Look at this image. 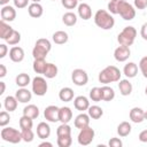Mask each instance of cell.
Instances as JSON below:
<instances>
[{"label": "cell", "instance_id": "6da1fadb", "mask_svg": "<svg viewBox=\"0 0 147 147\" xmlns=\"http://www.w3.org/2000/svg\"><path fill=\"white\" fill-rule=\"evenodd\" d=\"M121 70L115 67V65H108L105 69H102L99 72L98 79L100 83L107 85L110 83H115V82H119L121 80Z\"/></svg>", "mask_w": 147, "mask_h": 147}, {"label": "cell", "instance_id": "7a4b0ae2", "mask_svg": "<svg viewBox=\"0 0 147 147\" xmlns=\"http://www.w3.org/2000/svg\"><path fill=\"white\" fill-rule=\"evenodd\" d=\"M94 23L98 28L102 30H110L115 25V20L109 11L105 9H99L94 14Z\"/></svg>", "mask_w": 147, "mask_h": 147}, {"label": "cell", "instance_id": "3957f363", "mask_svg": "<svg viewBox=\"0 0 147 147\" xmlns=\"http://www.w3.org/2000/svg\"><path fill=\"white\" fill-rule=\"evenodd\" d=\"M51 49H52L51 41L46 38H39L36 41L34 47L32 49V56L33 59H46Z\"/></svg>", "mask_w": 147, "mask_h": 147}, {"label": "cell", "instance_id": "277c9868", "mask_svg": "<svg viewBox=\"0 0 147 147\" xmlns=\"http://www.w3.org/2000/svg\"><path fill=\"white\" fill-rule=\"evenodd\" d=\"M136 37H137V30L134 26H125L117 36V41L119 45H123V46H131L134 40H136Z\"/></svg>", "mask_w": 147, "mask_h": 147}, {"label": "cell", "instance_id": "5b68a950", "mask_svg": "<svg viewBox=\"0 0 147 147\" xmlns=\"http://www.w3.org/2000/svg\"><path fill=\"white\" fill-rule=\"evenodd\" d=\"M1 138L2 140L7 141V142H10V144H18L21 142L23 139H22V132H20L18 130L14 129V127H3L1 130Z\"/></svg>", "mask_w": 147, "mask_h": 147}, {"label": "cell", "instance_id": "8992f818", "mask_svg": "<svg viewBox=\"0 0 147 147\" xmlns=\"http://www.w3.org/2000/svg\"><path fill=\"white\" fill-rule=\"evenodd\" d=\"M118 14L124 21H132L136 17L134 6L126 2L125 0H121L119 7H118Z\"/></svg>", "mask_w": 147, "mask_h": 147}, {"label": "cell", "instance_id": "52a82bcc", "mask_svg": "<svg viewBox=\"0 0 147 147\" xmlns=\"http://www.w3.org/2000/svg\"><path fill=\"white\" fill-rule=\"evenodd\" d=\"M31 87H32V92L38 96H44L47 93V90H48L47 82L41 76H37L32 79Z\"/></svg>", "mask_w": 147, "mask_h": 147}, {"label": "cell", "instance_id": "ba28073f", "mask_svg": "<svg viewBox=\"0 0 147 147\" xmlns=\"http://www.w3.org/2000/svg\"><path fill=\"white\" fill-rule=\"evenodd\" d=\"M94 136H95L94 130L88 125V126H86V127H84V129H82L79 131L78 137H77L78 144L82 145V146H87L93 141Z\"/></svg>", "mask_w": 147, "mask_h": 147}, {"label": "cell", "instance_id": "9c48e42d", "mask_svg": "<svg viewBox=\"0 0 147 147\" xmlns=\"http://www.w3.org/2000/svg\"><path fill=\"white\" fill-rule=\"evenodd\" d=\"M71 79L72 83L77 86H84L88 82V75L84 69L77 68L71 72Z\"/></svg>", "mask_w": 147, "mask_h": 147}, {"label": "cell", "instance_id": "30bf717a", "mask_svg": "<svg viewBox=\"0 0 147 147\" xmlns=\"http://www.w3.org/2000/svg\"><path fill=\"white\" fill-rule=\"evenodd\" d=\"M130 56H131V51H130L129 46L119 45L114 51V57L117 62H125Z\"/></svg>", "mask_w": 147, "mask_h": 147}, {"label": "cell", "instance_id": "8fae6325", "mask_svg": "<svg viewBox=\"0 0 147 147\" xmlns=\"http://www.w3.org/2000/svg\"><path fill=\"white\" fill-rule=\"evenodd\" d=\"M0 16H1V21L13 22L16 18V10L13 6H9V5L2 6V8L0 10Z\"/></svg>", "mask_w": 147, "mask_h": 147}, {"label": "cell", "instance_id": "7c38bea8", "mask_svg": "<svg viewBox=\"0 0 147 147\" xmlns=\"http://www.w3.org/2000/svg\"><path fill=\"white\" fill-rule=\"evenodd\" d=\"M59 110L60 108L57 106H48L45 108L44 110V116L46 118V121L51 122V123H55L59 122Z\"/></svg>", "mask_w": 147, "mask_h": 147}, {"label": "cell", "instance_id": "4fadbf2b", "mask_svg": "<svg viewBox=\"0 0 147 147\" xmlns=\"http://www.w3.org/2000/svg\"><path fill=\"white\" fill-rule=\"evenodd\" d=\"M77 13H78V16L84 20V21H87L92 17V9H91V6L88 3H85V2H82L78 5L77 7Z\"/></svg>", "mask_w": 147, "mask_h": 147}, {"label": "cell", "instance_id": "5bb4252c", "mask_svg": "<svg viewBox=\"0 0 147 147\" xmlns=\"http://www.w3.org/2000/svg\"><path fill=\"white\" fill-rule=\"evenodd\" d=\"M129 117L133 123H141L145 119V110L140 107H133L129 113Z\"/></svg>", "mask_w": 147, "mask_h": 147}, {"label": "cell", "instance_id": "9a60e30c", "mask_svg": "<svg viewBox=\"0 0 147 147\" xmlns=\"http://www.w3.org/2000/svg\"><path fill=\"white\" fill-rule=\"evenodd\" d=\"M9 57L13 62L15 63H20L24 60V51L22 47L20 46H14L10 48L9 51Z\"/></svg>", "mask_w": 147, "mask_h": 147}, {"label": "cell", "instance_id": "2e32d148", "mask_svg": "<svg viewBox=\"0 0 147 147\" xmlns=\"http://www.w3.org/2000/svg\"><path fill=\"white\" fill-rule=\"evenodd\" d=\"M90 118H91V117H90L88 114H85L84 111H82L79 115L76 116L74 124H75V126H76L77 129L82 130V129H84V127H86V126L90 125Z\"/></svg>", "mask_w": 147, "mask_h": 147}, {"label": "cell", "instance_id": "e0dca14e", "mask_svg": "<svg viewBox=\"0 0 147 147\" xmlns=\"http://www.w3.org/2000/svg\"><path fill=\"white\" fill-rule=\"evenodd\" d=\"M74 107L79 111H85L90 107V101L84 95H78L74 99Z\"/></svg>", "mask_w": 147, "mask_h": 147}, {"label": "cell", "instance_id": "ac0fdd59", "mask_svg": "<svg viewBox=\"0 0 147 147\" xmlns=\"http://www.w3.org/2000/svg\"><path fill=\"white\" fill-rule=\"evenodd\" d=\"M15 96H16V99L18 100V102H21V103H26V102H29V101L31 100L32 93H31L26 87H20V88L16 91Z\"/></svg>", "mask_w": 147, "mask_h": 147}, {"label": "cell", "instance_id": "d6986e66", "mask_svg": "<svg viewBox=\"0 0 147 147\" xmlns=\"http://www.w3.org/2000/svg\"><path fill=\"white\" fill-rule=\"evenodd\" d=\"M28 13L31 17L38 18L44 14V8L39 2H32L28 6Z\"/></svg>", "mask_w": 147, "mask_h": 147}, {"label": "cell", "instance_id": "ffe728a7", "mask_svg": "<svg viewBox=\"0 0 147 147\" xmlns=\"http://www.w3.org/2000/svg\"><path fill=\"white\" fill-rule=\"evenodd\" d=\"M37 136L40 139H47L51 136V126L46 122H40L37 125Z\"/></svg>", "mask_w": 147, "mask_h": 147}, {"label": "cell", "instance_id": "44dd1931", "mask_svg": "<svg viewBox=\"0 0 147 147\" xmlns=\"http://www.w3.org/2000/svg\"><path fill=\"white\" fill-rule=\"evenodd\" d=\"M118 88H119V93L123 95V96H127L132 93V84L130 83L129 79H121L119 83H118Z\"/></svg>", "mask_w": 147, "mask_h": 147}, {"label": "cell", "instance_id": "7402d4cb", "mask_svg": "<svg viewBox=\"0 0 147 147\" xmlns=\"http://www.w3.org/2000/svg\"><path fill=\"white\" fill-rule=\"evenodd\" d=\"M72 119V110L69 107H61L59 110V121L61 123H69Z\"/></svg>", "mask_w": 147, "mask_h": 147}, {"label": "cell", "instance_id": "603a6c76", "mask_svg": "<svg viewBox=\"0 0 147 147\" xmlns=\"http://www.w3.org/2000/svg\"><path fill=\"white\" fill-rule=\"evenodd\" d=\"M17 105H18V100L16 99V96L14 95H8V96H6L5 98V100H3V107H5V109L7 110V111H14V110H16V108H17Z\"/></svg>", "mask_w": 147, "mask_h": 147}, {"label": "cell", "instance_id": "cb8c5ba5", "mask_svg": "<svg viewBox=\"0 0 147 147\" xmlns=\"http://www.w3.org/2000/svg\"><path fill=\"white\" fill-rule=\"evenodd\" d=\"M123 74L127 77V78H133L137 76L138 74V65L134 62H129L124 65L123 68Z\"/></svg>", "mask_w": 147, "mask_h": 147}, {"label": "cell", "instance_id": "d4e9b609", "mask_svg": "<svg viewBox=\"0 0 147 147\" xmlns=\"http://www.w3.org/2000/svg\"><path fill=\"white\" fill-rule=\"evenodd\" d=\"M52 39H53V41H54L55 44H57V45H63V44H65V42L68 41L69 36H68V33H67L65 31L59 30V31H56V32L53 33Z\"/></svg>", "mask_w": 147, "mask_h": 147}, {"label": "cell", "instance_id": "484cf974", "mask_svg": "<svg viewBox=\"0 0 147 147\" xmlns=\"http://www.w3.org/2000/svg\"><path fill=\"white\" fill-rule=\"evenodd\" d=\"M59 98L63 102H69L74 99V90L71 87H63L59 92Z\"/></svg>", "mask_w": 147, "mask_h": 147}, {"label": "cell", "instance_id": "4316f807", "mask_svg": "<svg viewBox=\"0 0 147 147\" xmlns=\"http://www.w3.org/2000/svg\"><path fill=\"white\" fill-rule=\"evenodd\" d=\"M131 130H132V126L129 122L124 121V122H121L118 125H117V134L119 137H127L130 133H131Z\"/></svg>", "mask_w": 147, "mask_h": 147}, {"label": "cell", "instance_id": "83f0119b", "mask_svg": "<svg viewBox=\"0 0 147 147\" xmlns=\"http://www.w3.org/2000/svg\"><path fill=\"white\" fill-rule=\"evenodd\" d=\"M46 67H47L46 59H34L33 64H32V68H33V71H34L36 74H41V75H44Z\"/></svg>", "mask_w": 147, "mask_h": 147}, {"label": "cell", "instance_id": "f1b7e54d", "mask_svg": "<svg viewBox=\"0 0 147 147\" xmlns=\"http://www.w3.org/2000/svg\"><path fill=\"white\" fill-rule=\"evenodd\" d=\"M15 83H16V85H17L18 87H26V86L31 83V78H30V76H29L28 74L21 72V74H18V75L16 76Z\"/></svg>", "mask_w": 147, "mask_h": 147}, {"label": "cell", "instance_id": "f546056e", "mask_svg": "<svg viewBox=\"0 0 147 147\" xmlns=\"http://www.w3.org/2000/svg\"><path fill=\"white\" fill-rule=\"evenodd\" d=\"M62 22L67 26H74L77 23V15L72 11H67L62 16Z\"/></svg>", "mask_w": 147, "mask_h": 147}, {"label": "cell", "instance_id": "4dcf8cb0", "mask_svg": "<svg viewBox=\"0 0 147 147\" xmlns=\"http://www.w3.org/2000/svg\"><path fill=\"white\" fill-rule=\"evenodd\" d=\"M23 115L31 117L32 119L37 118L39 116V108L36 105H28L23 109Z\"/></svg>", "mask_w": 147, "mask_h": 147}, {"label": "cell", "instance_id": "1f68e13d", "mask_svg": "<svg viewBox=\"0 0 147 147\" xmlns=\"http://www.w3.org/2000/svg\"><path fill=\"white\" fill-rule=\"evenodd\" d=\"M13 30H14V29H13L7 22L0 21V38H1V39L6 40V39L9 37V34L13 32Z\"/></svg>", "mask_w": 147, "mask_h": 147}, {"label": "cell", "instance_id": "d6a6232c", "mask_svg": "<svg viewBox=\"0 0 147 147\" xmlns=\"http://www.w3.org/2000/svg\"><path fill=\"white\" fill-rule=\"evenodd\" d=\"M87 114L90 115V117L92 119H99L102 115H103V109L96 105H93V106H90L88 109H87Z\"/></svg>", "mask_w": 147, "mask_h": 147}, {"label": "cell", "instance_id": "836d02e7", "mask_svg": "<svg viewBox=\"0 0 147 147\" xmlns=\"http://www.w3.org/2000/svg\"><path fill=\"white\" fill-rule=\"evenodd\" d=\"M102 91V101H111L115 98V91L113 87L108 86V85H103L101 87Z\"/></svg>", "mask_w": 147, "mask_h": 147}, {"label": "cell", "instance_id": "e575fe53", "mask_svg": "<svg viewBox=\"0 0 147 147\" xmlns=\"http://www.w3.org/2000/svg\"><path fill=\"white\" fill-rule=\"evenodd\" d=\"M57 72H59V69L56 67V64L54 63H47V67L45 69V72H44V76L48 79H52L54 77L57 76Z\"/></svg>", "mask_w": 147, "mask_h": 147}, {"label": "cell", "instance_id": "d590c367", "mask_svg": "<svg viewBox=\"0 0 147 147\" xmlns=\"http://www.w3.org/2000/svg\"><path fill=\"white\" fill-rule=\"evenodd\" d=\"M8 45H10V46H15V45H17L20 41H21V33L18 32V31H16V30H13V32L9 34V37L5 40Z\"/></svg>", "mask_w": 147, "mask_h": 147}, {"label": "cell", "instance_id": "8d00e7d4", "mask_svg": "<svg viewBox=\"0 0 147 147\" xmlns=\"http://www.w3.org/2000/svg\"><path fill=\"white\" fill-rule=\"evenodd\" d=\"M18 124H20L21 130H25V129H32V126H33V119H32L31 117H29V116L23 115V116L20 118Z\"/></svg>", "mask_w": 147, "mask_h": 147}, {"label": "cell", "instance_id": "74e56055", "mask_svg": "<svg viewBox=\"0 0 147 147\" xmlns=\"http://www.w3.org/2000/svg\"><path fill=\"white\" fill-rule=\"evenodd\" d=\"M56 136L62 137V136H71V127L68 123H61L59 127L56 129Z\"/></svg>", "mask_w": 147, "mask_h": 147}, {"label": "cell", "instance_id": "f35d334b", "mask_svg": "<svg viewBox=\"0 0 147 147\" xmlns=\"http://www.w3.org/2000/svg\"><path fill=\"white\" fill-rule=\"evenodd\" d=\"M90 99L94 102H99L102 100V91H101V87H93L91 88L90 91Z\"/></svg>", "mask_w": 147, "mask_h": 147}, {"label": "cell", "instance_id": "ab89813d", "mask_svg": "<svg viewBox=\"0 0 147 147\" xmlns=\"http://www.w3.org/2000/svg\"><path fill=\"white\" fill-rule=\"evenodd\" d=\"M57 146L59 147H70L72 144V138L71 136H62V137H57Z\"/></svg>", "mask_w": 147, "mask_h": 147}, {"label": "cell", "instance_id": "60d3db41", "mask_svg": "<svg viewBox=\"0 0 147 147\" xmlns=\"http://www.w3.org/2000/svg\"><path fill=\"white\" fill-rule=\"evenodd\" d=\"M22 139L23 141L25 142H31L34 138V133L32 131V129H25V130H22Z\"/></svg>", "mask_w": 147, "mask_h": 147}, {"label": "cell", "instance_id": "b9f144b4", "mask_svg": "<svg viewBox=\"0 0 147 147\" xmlns=\"http://www.w3.org/2000/svg\"><path fill=\"white\" fill-rule=\"evenodd\" d=\"M9 122H10V115H9V111H7V110H2V111L0 113V126H1V127H5Z\"/></svg>", "mask_w": 147, "mask_h": 147}, {"label": "cell", "instance_id": "7bdbcfd3", "mask_svg": "<svg viewBox=\"0 0 147 147\" xmlns=\"http://www.w3.org/2000/svg\"><path fill=\"white\" fill-rule=\"evenodd\" d=\"M121 0H109L108 2V10L110 14H118V7H119Z\"/></svg>", "mask_w": 147, "mask_h": 147}, {"label": "cell", "instance_id": "ee69618b", "mask_svg": "<svg viewBox=\"0 0 147 147\" xmlns=\"http://www.w3.org/2000/svg\"><path fill=\"white\" fill-rule=\"evenodd\" d=\"M78 2H79L78 0H61L62 6L64 8H67V9H75V8H77L78 5H79Z\"/></svg>", "mask_w": 147, "mask_h": 147}, {"label": "cell", "instance_id": "f6af8a7d", "mask_svg": "<svg viewBox=\"0 0 147 147\" xmlns=\"http://www.w3.org/2000/svg\"><path fill=\"white\" fill-rule=\"evenodd\" d=\"M139 69H140V71L142 74V76L145 78H147V55L141 57V60L139 62Z\"/></svg>", "mask_w": 147, "mask_h": 147}, {"label": "cell", "instance_id": "bcb514c9", "mask_svg": "<svg viewBox=\"0 0 147 147\" xmlns=\"http://www.w3.org/2000/svg\"><path fill=\"white\" fill-rule=\"evenodd\" d=\"M108 145H109L110 147H122V146H123V142H122V140H121L119 138H111V139L109 140Z\"/></svg>", "mask_w": 147, "mask_h": 147}, {"label": "cell", "instance_id": "7dc6e473", "mask_svg": "<svg viewBox=\"0 0 147 147\" xmlns=\"http://www.w3.org/2000/svg\"><path fill=\"white\" fill-rule=\"evenodd\" d=\"M14 1V6L18 9H22V8H25L29 3L30 0H13Z\"/></svg>", "mask_w": 147, "mask_h": 147}, {"label": "cell", "instance_id": "c3c4849f", "mask_svg": "<svg viewBox=\"0 0 147 147\" xmlns=\"http://www.w3.org/2000/svg\"><path fill=\"white\" fill-rule=\"evenodd\" d=\"M133 5L137 9H145L147 8V0H134Z\"/></svg>", "mask_w": 147, "mask_h": 147}, {"label": "cell", "instance_id": "681fc988", "mask_svg": "<svg viewBox=\"0 0 147 147\" xmlns=\"http://www.w3.org/2000/svg\"><path fill=\"white\" fill-rule=\"evenodd\" d=\"M140 36L144 40H147V22L144 23L140 28Z\"/></svg>", "mask_w": 147, "mask_h": 147}, {"label": "cell", "instance_id": "f907efd6", "mask_svg": "<svg viewBox=\"0 0 147 147\" xmlns=\"http://www.w3.org/2000/svg\"><path fill=\"white\" fill-rule=\"evenodd\" d=\"M8 53V47L6 44H0V59H3Z\"/></svg>", "mask_w": 147, "mask_h": 147}, {"label": "cell", "instance_id": "816d5d0a", "mask_svg": "<svg viewBox=\"0 0 147 147\" xmlns=\"http://www.w3.org/2000/svg\"><path fill=\"white\" fill-rule=\"evenodd\" d=\"M139 140L141 142H147V129L139 133Z\"/></svg>", "mask_w": 147, "mask_h": 147}, {"label": "cell", "instance_id": "f5cc1de1", "mask_svg": "<svg viewBox=\"0 0 147 147\" xmlns=\"http://www.w3.org/2000/svg\"><path fill=\"white\" fill-rule=\"evenodd\" d=\"M7 75V68L5 64H0V78H3Z\"/></svg>", "mask_w": 147, "mask_h": 147}, {"label": "cell", "instance_id": "db71d44e", "mask_svg": "<svg viewBox=\"0 0 147 147\" xmlns=\"http://www.w3.org/2000/svg\"><path fill=\"white\" fill-rule=\"evenodd\" d=\"M45 146H47V147H52L53 144H52V142H48V141H44V142L39 144V147H45Z\"/></svg>", "mask_w": 147, "mask_h": 147}, {"label": "cell", "instance_id": "11a10c76", "mask_svg": "<svg viewBox=\"0 0 147 147\" xmlns=\"http://www.w3.org/2000/svg\"><path fill=\"white\" fill-rule=\"evenodd\" d=\"M0 85H1V90H0V95L5 93V90H6V84L3 82H0Z\"/></svg>", "mask_w": 147, "mask_h": 147}, {"label": "cell", "instance_id": "9f6ffc18", "mask_svg": "<svg viewBox=\"0 0 147 147\" xmlns=\"http://www.w3.org/2000/svg\"><path fill=\"white\" fill-rule=\"evenodd\" d=\"M8 2H9V0H0V5L1 6H6Z\"/></svg>", "mask_w": 147, "mask_h": 147}, {"label": "cell", "instance_id": "6f0895ef", "mask_svg": "<svg viewBox=\"0 0 147 147\" xmlns=\"http://www.w3.org/2000/svg\"><path fill=\"white\" fill-rule=\"evenodd\" d=\"M30 1H32V2H40L41 0H30Z\"/></svg>", "mask_w": 147, "mask_h": 147}, {"label": "cell", "instance_id": "680465c9", "mask_svg": "<svg viewBox=\"0 0 147 147\" xmlns=\"http://www.w3.org/2000/svg\"><path fill=\"white\" fill-rule=\"evenodd\" d=\"M145 94H146V95H147V86H146V87H145Z\"/></svg>", "mask_w": 147, "mask_h": 147}, {"label": "cell", "instance_id": "91938a15", "mask_svg": "<svg viewBox=\"0 0 147 147\" xmlns=\"http://www.w3.org/2000/svg\"><path fill=\"white\" fill-rule=\"evenodd\" d=\"M145 119H147V111H145Z\"/></svg>", "mask_w": 147, "mask_h": 147}, {"label": "cell", "instance_id": "94428289", "mask_svg": "<svg viewBox=\"0 0 147 147\" xmlns=\"http://www.w3.org/2000/svg\"><path fill=\"white\" fill-rule=\"evenodd\" d=\"M78 1H83V0H78Z\"/></svg>", "mask_w": 147, "mask_h": 147}, {"label": "cell", "instance_id": "6125c7cd", "mask_svg": "<svg viewBox=\"0 0 147 147\" xmlns=\"http://www.w3.org/2000/svg\"><path fill=\"white\" fill-rule=\"evenodd\" d=\"M52 1H55V0H52Z\"/></svg>", "mask_w": 147, "mask_h": 147}]
</instances>
